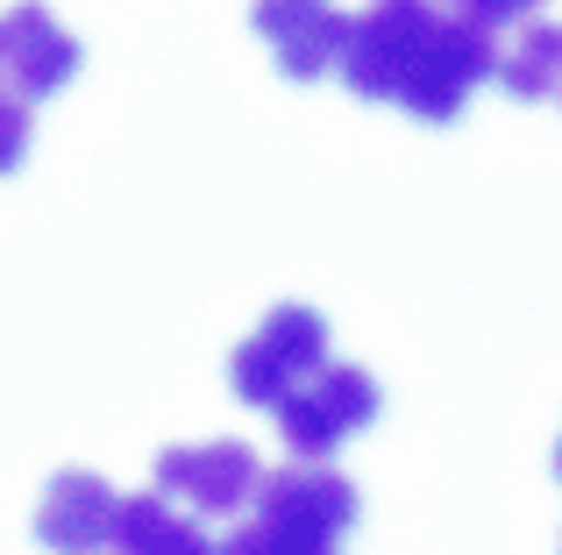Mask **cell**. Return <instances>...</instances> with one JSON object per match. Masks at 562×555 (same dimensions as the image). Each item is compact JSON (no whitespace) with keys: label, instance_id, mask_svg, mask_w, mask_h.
<instances>
[{"label":"cell","instance_id":"obj_1","mask_svg":"<svg viewBox=\"0 0 562 555\" xmlns=\"http://www.w3.org/2000/svg\"><path fill=\"white\" fill-rule=\"evenodd\" d=\"M357 520H363V499L342 471L292 456L285 471L257 477L249 506L235 513L228 542L214 555H342Z\"/></svg>","mask_w":562,"mask_h":555},{"label":"cell","instance_id":"obj_2","mask_svg":"<svg viewBox=\"0 0 562 555\" xmlns=\"http://www.w3.org/2000/svg\"><path fill=\"white\" fill-rule=\"evenodd\" d=\"M378 406H384V392H378V377L363 371V363H321V371H306L300 385L285 392V399L271 406V420H278V434H285V449L300 463H328L335 449L349 442V434H363L378 420Z\"/></svg>","mask_w":562,"mask_h":555},{"label":"cell","instance_id":"obj_3","mask_svg":"<svg viewBox=\"0 0 562 555\" xmlns=\"http://www.w3.org/2000/svg\"><path fill=\"white\" fill-rule=\"evenodd\" d=\"M492 71H498V29H484V22H470V14H449V8H441L392 107H406L413 122H435L441 128V122H456V114H463V100L477 93Z\"/></svg>","mask_w":562,"mask_h":555},{"label":"cell","instance_id":"obj_4","mask_svg":"<svg viewBox=\"0 0 562 555\" xmlns=\"http://www.w3.org/2000/svg\"><path fill=\"white\" fill-rule=\"evenodd\" d=\"M321 363H328V320H321L314 306L285 299V306H271L263 328L228 356V385H235V399H243V406L271 414V406L285 399L306 371H321Z\"/></svg>","mask_w":562,"mask_h":555},{"label":"cell","instance_id":"obj_5","mask_svg":"<svg viewBox=\"0 0 562 555\" xmlns=\"http://www.w3.org/2000/svg\"><path fill=\"white\" fill-rule=\"evenodd\" d=\"M435 14L441 8H427V0H371V8L349 22L342 57H335L342 86L357 100H398V86H406L427 29H435Z\"/></svg>","mask_w":562,"mask_h":555},{"label":"cell","instance_id":"obj_6","mask_svg":"<svg viewBox=\"0 0 562 555\" xmlns=\"http://www.w3.org/2000/svg\"><path fill=\"white\" fill-rule=\"evenodd\" d=\"M263 463L249 442H179L157 456V491L186 513H206V520H235L257 491Z\"/></svg>","mask_w":562,"mask_h":555},{"label":"cell","instance_id":"obj_7","mask_svg":"<svg viewBox=\"0 0 562 555\" xmlns=\"http://www.w3.org/2000/svg\"><path fill=\"white\" fill-rule=\"evenodd\" d=\"M249 29L271 43L285 79L314 86V79H328L335 57H342L349 14L335 8V0H249Z\"/></svg>","mask_w":562,"mask_h":555},{"label":"cell","instance_id":"obj_8","mask_svg":"<svg viewBox=\"0 0 562 555\" xmlns=\"http://www.w3.org/2000/svg\"><path fill=\"white\" fill-rule=\"evenodd\" d=\"M0 79H8L29 107L50 100V93H65V86L79 79V43L57 29L50 8L22 0V8L0 14Z\"/></svg>","mask_w":562,"mask_h":555},{"label":"cell","instance_id":"obj_9","mask_svg":"<svg viewBox=\"0 0 562 555\" xmlns=\"http://www.w3.org/2000/svg\"><path fill=\"white\" fill-rule=\"evenodd\" d=\"M114 506L122 491L93 471H57L36 499V542L50 555H100L114 534Z\"/></svg>","mask_w":562,"mask_h":555},{"label":"cell","instance_id":"obj_10","mask_svg":"<svg viewBox=\"0 0 562 555\" xmlns=\"http://www.w3.org/2000/svg\"><path fill=\"white\" fill-rule=\"evenodd\" d=\"M108 548L114 555H214L206 528H192L165 491H143V499H122V506H114Z\"/></svg>","mask_w":562,"mask_h":555},{"label":"cell","instance_id":"obj_11","mask_svg":"<svg viewBox=\"0 0 562 555\" xmlns=\"http://www.w3.org/2000/svg\"><path fill=\"white\" fill-rule=\"evenodd\" d=\"M498 86H506L513 100H555L562 93V22H535L527 14L520 22V43L513 50H498Z\"/></svg>","mask_w":562,"mask_h":555},{"label":"cell","instance_id":"obj_12","mask_svg":"<svg viewBox=\"0 0 562 555\" xmlns=\"http://www.w3.org/2000/svg\"><path fill=\"white\" fill-rule=\"evenodd\" d=\"M22 157H29V100L0 79V179H8Z\"/></svg>","mask_w":562,"mask_h":555},{"label":"cell","instance_id":"obj_13","mask_svg":"<svg viewBox=\"0 0 562 555\" xmlns=\"http://www.w3.org/2000/svg\"><path fill=\"white\" fill-rule=\"evenodd\" d=\"M549 0H449V14H470V22L484 29H506V22H527V14H541Z\"/></svg>","mask_w":562,"mask_h":555},{"label":"cell","instance_id":"obj_14","mask_svg":"<svg viewBox=\"0 0 562 555\" xmlns=\"http://www.w3.org/2000/svg\"><path fill=\"white\" fill-rule=\"evenodd\" d=\"M555 477H562V442H555Z\"/></svg>","mask_w":562,"mask_h":555},{"label":"cell","instance_id":"obj_15","mask_svg":"<svg viewBox=\"0 0 562 555\" xmlns=\"http://www.w3.org/2000/svg\"><path fill=\"white\" fill-rule=\"evenodd\" d=\"M555 100H562V93H555Z\"/></svg>","mask_w":562,"mask_h":555}]
</instances>
